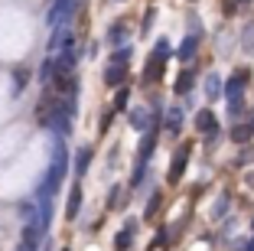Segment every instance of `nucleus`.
<instances>
[{"label":"nucleus","mask_w":254,"mask_h":251,"mask_svg":"<svg viewBox=\"0 0 254 251\" xmlns=\"http://www.w3.org/2000/svg\"><path fill=\"white\" fill-rule=\"evenodd\" d=\"M153 144H157V137H153V134H147V141L140 144V163L150 160V154H153Z\"/></svg>","instance_id":"nucleus-9"},{"label":"nucleus","mask_w":254,"mask_h":251,"mask_svg":"<svg viewBox=\"0 0 254 251\" xmlns=\"http://www.w3.org/2000/svg\"><path fill=\"white\" fill-rule=\"evenodd\" d=\"M248 186H251V189H254V173H248Z\"/></svg>","instance_id":"nucleus-14"},{"label":"nucleus","mask_w":254,"mask_h":251,"mask_svg":"<svg viewBox=\"0 0 254 251\" xmlns=\"http://www.w3.org/2000/svg\"><path fill=\"white\" fill-rule=\"evenodd\" d=\"M195 127H199L202 134H209V137L218 134V124H215V114H212V111H199V114H195Z\"/></svg>","instance_id":"nucleus-3"},{"label":"nucleus","mask_w":254,"mask_h":251,"mask_svg":"<svg viewBox=\"0 0 254 251\" xmlns=\"http://www.w3.org/2000/svg\"><path fill=\"white\" fill-rule=\"evenodd\" d=\"M245 251H254V242H248V248H245Z\"/></svg>","instance_id":"nucleus-15"},{"label":"nucleus","mask_w":254,"mask_h":251,"mask_svg":"<svg viewBox=\"0 0 254 251\" xmlns=\"http://www.w3.org/2000/svg\"><path fill=\"white\" fill-rule=\"evenodd\" d=\"M238 3H248V0H238Z\"/></svg>","instance_id":"nucleus-16"},{"label":"nucleus","mask_w":254,"mask_h":251,"mask_svg":"<svg viewBox=\"0 0 254 251\" xmlns=\"http://www.w3.org/2000/svg\"><path fill=\"white\" fill-rule=\"evenodd\" d=\"M105 79H108V85H118V82L124 79V62H121V66H111V69H108V75H105Z\"/></svg>","instance_id":"nucleus-10"},{"label":"nucleus","mask_w":254,"mask_h":251,"mask_svg":"<svg viewBox=\"0 0 254 251\" xmlns=\"http://www.w3.org/2000/svg\"><path fill=\"white\" fill-rule=\"evenodd\" d=\"M195 49H199V36H195V33H189V36L183 39V46H180V59H192Z\"/></svg>","instance_id":"nucleus-6"},{"label":"nucleus","mask_w":254,"mask_h":251,"mask_svg":"<svg viewBox=\"0 0 254 251\" xmlns=\"http://www.w3.org/2000/svg\"><path fill=\"white\" fill-rule=\"evenodd\" d=\"M163 69H166V59L160 56V52H153V59H150V66L143 69V82H157L160 75H163Z\"/></svg>","instance_id":"nucleus-4"},{"label":"nucleus","mask_w":254,"mask_h":251,"mask_svg":"<svg viewBox=\"0 0 254 251\" xmlns=\"http://www.w3.org/2000/svg\"><path fill=\"white\" fill-rule=\"evenodd\" d=\"M114 248H118V251H127V248H130V229H124L118 238H114Z\"/></svg>","instance_id":"nucleus-11"},{"label":"nucleus","mask_w":254,"mask_h":251,"mask_svg":"<svg viewBox=\"0 0 254 251\" xmlns=\"http://www.w3.org/2000/svg\"><path fill=\"white\" fill-rule=\"evenodd\" d=\"M180 127H183V114L176 108H170V114H166V131H170V134H180Z\"/></svg>","instance_id":"nucleus-8"},{"label":"nucleus","mask_w":254,"mask_h":251,"mask_svg":"<svg viewBox=\"0 0 254 251\" xmlns=\"http://www.w3.org/2000/svg\"><path fill=\"white\" fill-rule=\"evenodd\" d=\"M251 131H254V121H251Z\"/></svg>","instance_id":"nucleus-17"},{"label":"nucleus","mask_w":254,"mask_h":251,"mask_svg":"<svg viewBox=\"0 0 254 251\" xmlns=\"http://www.w3.org/2000/svg\"><path fill=\"white\" fill-rule=\"evenodd\" d=\"M245 82H248V72H245V69H238V72L228 79V85H225V95L232 98V101H238V98H241V88H245Z\"/></svg>","instance_id":"nucleus-2"},{"label":"nucleus","mask_w":254,"mask_h":251,"mask_svg":"<svg viewBox=\"0 0 254 251\" xmlns=\"http://www.w3.org/2000/svg\"><path fill=\"white\" fill-rule=\"evenodd\" d=\"M186 160H189V144H183V147L176 150V157H173V167H170V183H180L183 170H186Z\"/></svg>","instance_id":"nucleus-1"},{"label":"nucleus","mask_w":254,"mask_h":251,"mask_svg":"<svg viewBox=\"0 0 254 251\" xmlns=\"http://www.w3.org/2000/svg\"><path fill=\"white\" fill-rule=\"evenodd\" d=\"M218 95H222V79H218V75L212 72L209 79H205V98H209V101H215Z\"/></svg>","instance_id":"nucleus-7"},{"label":"nucleus","mask_w":254,"mask_h":251,"mask_svg":"<svg viewBox=\"0 0 254 251\" xmlns=\"http://www.w3.org/2000/svg\"><path fill=\"white\" fill-rule=\"evenodd\" d=\"M78 202H82V192L75 189V192H72V199H68V219H75V212H78Z\"/></svg>","instance_id":"nucleus-12"},{"label":"nucleus","mask_w":254,"mask_h":251,"mask_svg":"<svg viewBox=\"0 0 254 251\" xmlns=\"http://www.w3.org/2000/svg\"><path fill=\"white\" fill-rule=\"evenodd\" d=\"M248 137H251V127H235L232 131V141H238V144H245Z\"/></svg>","instance_id":"nucleus-13"},{"label":"nucleus","mask_w":254,"mask_h":251,"mask_svg":"<svg viewBox=\"0 0 254 251\" xmlns=\"http://www.w3.org/2000/svg\"><path fill=\"white\" fill-rule=\"evenodd\" d=\"M192 82H195V72H192V69H183V72L176 75V91H180V95H186V91L192 88Z\"/></svg>","instance_id":"nucleus-5"}]
</instances>
